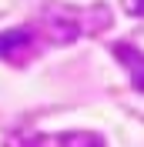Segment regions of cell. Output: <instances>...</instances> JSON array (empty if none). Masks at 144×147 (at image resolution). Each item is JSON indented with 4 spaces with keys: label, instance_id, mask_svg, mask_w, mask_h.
Masks as SVG:
<instances>
[{
    "label": "cell",
    "instance_id": "cell-3",
    "mask_svg": "<svg viewBox=\"0 0 144 147\" xmlns=\"http://www.w3.org/2000/svg\"><path fill=\"white\" fill-rule=\"evenodd\" d=\"M124 7L131 13H144V0H124Z\"/></svg>",
    "mask_w": 144,
    "mask_h": 147
},
{
    "label": "cell",
    "instance_id": "cell-1",
    "mask_svg": "<svg viewBox=\"0 0 144 147\" xmlns=\"http://www.w3.org/2000/svg\"><path fill=\"white\" fill-rule=\"evenodd\" d=\"M34 54V37H30V30H10V34H0V57H14V60H20V57Z\"/></svg>",
    "mask_w": 144,
    "mask_h": 147
},
{
    "label": "cell",
    "instance_id": "cell-2",
    "mask_svg": "<svg viewBox=\"0 0 144 147\" xmlns=\"http://www.w3.org/2000/svg\"><path fill=\"white\" fill-rule=\"evenodd\" d=\"M114 54L121 57V64L127 67V74H131L134 87H137V90H144V54H137L134 47H127V44H117Z\"/></svg>",
    "mask_w": 144,
    "mask_h": 147
}]
</instances>
